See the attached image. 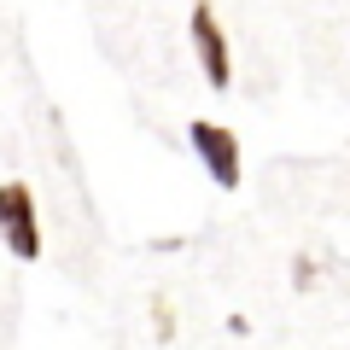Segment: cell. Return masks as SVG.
<instances>
[{
    "label": "cell",
    "mask_w": 350,
    "mask_h": 350,
    "mask_svg": "<svg viewBox=\"0 0 350 350\" xmlns=\"http://www.w3.org/2000/svg\"><path fill=\"white\" fill-rule=\"evenodd\" d=\"M187 36H193V59H199L204 88L228 94V82H234V53H228V29H222V18H216V6H211V0H199V6H193Z\"/></svg>",
    "instance_id": "obj_1"
},
{
    "label": "cell",
    "mask_w": 350,
    "mask_h": 350,
    "mask_svg": "<svg viewBox=\"0 0 350 350\" xmlns=\"http://www.w3.org/2000/svg\"><path fill=\"white\" fill-rule=\"evenodd\" d=\"M0 245L18 262L41 257V216H36V193L24 181H0Z\"/></svg>",
    "instance_id": "obj_2"
},
{
    "label": "cell",
    "mask_w": 350,
    "mask_h": 350,
    "mask_svg": "<svg viewBox=\"0 0 350 350\" xmlns=\"http://www.w3.org/2000/svg\"><path fill=\"white\" fill-rule=\"evenodd\" d=\"M187 146L193 158L204 163V175H211L222 193H239V135L222 123H211V117H193L187 123Z\"/></svg>",
    "instance_id": "obj_3"
},
{
    "label": "cell",
    "mask_w": 350,
    "mask_h": 350,
    "mask_svg": "<svg viewBox=\"0 0 350 350\" xmlns=\"http://www.w3.org/2000/svg\"><path fill=\"white\" fill-rule=\"evenodd\" d=\"M315 280H321V262L304 251V257H292V292H315Z\"/></svg>",
    "instance_id": "obj_4"
},
{
    "label": "cell",
    "mask_w": 350,
    "mask_h": 350,
    "mask_svg": "<svg viewBox=\"0 0 350 350\" xmlns=\"http://www.w3.org/2000/svg\"><path fill=\"white\" fill-rule=\"evenodd\" d=\"M152 315H158V338H170V333H175V310H170V304H158Z\"/></svg>",
    "instance_id": "obj_5"
}]
</instances>
